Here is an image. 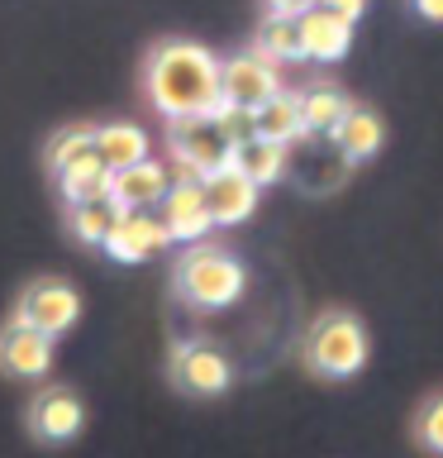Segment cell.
I'll return each instance as SVG.
<instances>
[{
    "mask_svg": "<svg viewBox=\"0 0 443 458\" xmlns=\"http://www.w3.org/2000/svg\"><path fill=\"white\" fill-rule=\"evenodd\" d=\"M234 167L248 177L257 191L272 182H281L286 172H291V148H281V143H267V139H248L234 148Z\"/></svg>",
    "mask_w": 443,
    "mask_h": 458,
    "instance_id": "obj_19",
    "label": "cell"
},
{
    "mask_svg": "<svg viewBox=\"0 0 443 458\" xmlns=\"http://www.w3.org/2000/svg\"><path fill=\"white\" fill-rule=\"evenodd\" d=\"M414 14L429 24H443V0H414Z\"/></svg>",
    "mask_w": 443,
    "mask_h": 458,
    "instance_id": "obj_28",
    "label": "cell"
},
{
    "mask_svg": "<svg viewBox=\"0 0 443 458\" xmlns=\"http://www.w3.org/2000/svg\"><path fill=\"white\" fill-rule=\"evenodd\" d=\"M200 191H205V210L214 225H243L257 210V196H263L234 163L210 172V177H200Z\"/></svg>",
    "mask_w": 443,
    "mask_h": 458,
    "instance_id": "obj_12",
    "label": "cell"
},
{
    "mask_svg": "<svg viewBox=\"0 0 443 458\" xmlns=\"http://www.w3.org/2000/svg\"><path fill=\"white\" fill-rule=\"evenodd\" d=\"M214 114V124L224 129V139L234 143H248V139H257V124H253V110H243V106H229V100H220V106L210 110Z\"/></svg>",
    "mask_w": 443,
    "mask_h": 458,
    "instance_id": "obj_24",
    "label": "cell"
},
{
    "mask_svg": "<svg viewBox=\"0 0 443 458\" xmlns=\"http://www.w3.org/2000/svg\"><path fill=\"white\" fill-rule=\"evenodd\" d=\"M167 225L157 210H124L120 225H114V234L105 239V253L114 263H148L167 249Z\"/></svg>",
    "mask_w": 443,
    "mask_h": 458,
    "instance_id": "obj_10",
    "label": "cell"
},
{
    "mask_svg": "<svg viewBox=\"0 0 443 458\" xmlns=\"http://www.w3.org/2000/svg\"><path fill=\"white\" fill-rule=\"evenodd\" d=\"M48 368H53V339L48 335H38V329L24 325V320L0 325V372H5V377L38 382V377H48Z\"/></svg>",
    "mask_w": 443,
    "mask_h": 458,
    "instance_id": "obj_9",
    "label": "cell"
},
{
    "mask_svg": "<svg viewBox=\"0 0 443 458\" xmlns=\"http://www.w3.org/2000/svg\"><path fill=\"white\" fill-rule=\"evenodd\" d=\"M296 29H300V53H305V63H343L353 48V20H343L334 10L310 5L296 20Z\"/></svg>",
    "mask_w": 443,
    "mask_h": 458,
    "instance_id": "obj_13",
    "label": "cell"
},
{
    "mask_svg": "<svg viewBox=\"0 0 443 458\" xmlns=\"http://www.w3.org/2000/svg\"><path fill=\"white\" fill-rule=\"evenodd\" d=\"M14 320H24V325H34L38 335L57 339V335H67V329L81 320V292L71 282H63V277H34L20 292Z\"/></svg>",
    "mask_w": 443,
    "mask_h": 458,
    "instance_id": "obj_5",
    "label": "cell"
},
{
    "mask_svg": "<svg viewBox=\"0 0 443 458\" xmlns=\"http://www.w3.org/2000/svg\"><path fill=\"white\" fill-rule=\"evenodd\" d=\"M120 200L114 196H96V200H81V206H67V225L71 234L81 243H91V249H105V239L114 234V225H120Z\"/></svg>",
    "mask_w": 443,
    "mask_h": 458,
    "instance_id": "obj_20",
    "label": "cell"
},
{
    "mask_svg": "<svg viewBox=\"0 0 443 458\" xmlns=\"http://www.w3.org/2000/svg\"><path fill=\"white\" fill-rule=\"evenodd\" d=\"M177 296L196 310H224L243 296V263L234 253L214 249V243H186L177 258Z\"/></svg>",
    "mask_w": 443,
    "mask_h": 458,
    "instance_id": "obj_2",
    "label": "cell"
},
{
    "mask_svg": "<svg viewBox=\"0 0 443 458\" xmlns=\"http://www.w3.org/2000/svg\"><path fill=\"white\" fill-rule=\"evenodd\" d=\"M329 143H334V153H339L348 167H353V163H367V157H377V153H381L386 124H381V114H377V110L348 106V114H343V120L334 124Z\"/></svg>",
    "mask_w": 443,
    "mask_h": 458,
    "instance_id": "obj_15",
    "label": "cell"
},
{
    "mask_svg": "<svg viewBox=\"0 0 443 458\" xmlns=\"http://www.w3.org/2000/svg\"><path fill=\"white\" fill-rule=\"evenodd\" d=\"M86 425V406L71 386H38L34 401H29V429L43 444H67L77 439Z\"/></svg>",
    "mask_w": 443,
    "mask_h": 458,
    "instance_id": "obj_8",
    "label": "cell"
},
{
    "mask_svg": "<svg viewBox=\"0 0 443 458\" xmlns=\"http://www.w3.org/2000/svg\"><path fill=\"white\" fill-rule=\"evenodd\" d=\"M367 353H372L367 329L348 310H324L305 335V363L320 377H353V372L367 368Z\"/></svg>",
    "mask_w": 443,
    "mask_h": 458,
    "instance_id": "obj_4",
    "label": "cell"
},
{
    "mask_svg": "<svg viewBox=\"0 0 443 458\" xmlns=\"http://www.w3.org/2000/svg\"><path fill=\"white\" fill-rule=\"evenodd\" d=\"M296 96H300V124H305V134H314V139L334 134V124L353 106V100L343 96L339 86H329V81H314V86H305V91H296Z\"/></svg>",
    "mask_w": 443,
    "mask_h": 458,
    "instance_id": "obj_18",
    "label": "cell"
},
{
    "mask_svg": "<svg viewBox=\"0 0 443 458\" xmlns=\"http://www.w3.org/2000/svg\"><path fill=\"white\" fill-rule=\"evenodd\" d=\"M229 163H234V143L214 124V114L167 120V177L171 182H200Z\"/></svg>",
    "mask_w": 443,
    "mask_h": 458,
    "instance_id": "obj_3",
    "label": "cell"
},
{
    "mask_svg": "<svg viewBox=\"0 0 443 458\" xmlns=\"http://www.w3.org/2000/svg\"><path fill=\"white\" fill-rule=\"evenodd\" d=\"M171 377H177L181 392H191V396H220V392H229V382H234V368H229V358L214 349V344L186 339V344H177V353H171Z\"/></svg>",
    "mask_w": 443,
    "mask_h": 458,
    "instance_id": "obj_7",
    "label": "cell"
},
{
    "mask_svg": "<svg viewBox=\"0 0 443 458\" xmlns=\"http://www.w3.org/2000/svg\"><path fill=\"white\" fill-rule=\"evenodd\" d=\"M277 91H281V67H272L267 57H257V53L220 57V100H229V106L257 110Z\"/></svg>",
    "mask_w": 443,
    "mask_h": 458,
    "instance_id": "obj_6",
    "label": "cell"
},
{
    "mask_svg": "<svg viewBox=\"0 0 443 458\" xmlns=\"http://www.w3.org/2000/svg\"><path fill=\"white\" fill-rule=\"evenodd\" d=\"M320 10H334V14H343V20H357V14L367 10V0H314Z\"/></svg>",
    "mask_w": 443,
    "mask_h": 458,
    "instance_id": "obj_27",
    "label": "cell"
},
{
    "mask_svg": "<svg viewBox=\"0 0 443 458\" xmlns=\"http://www.w3.org/2000/svg\"><path fill=\"white\" fill-rule=\"evenodd\" d=\"M253 53H257V57H267L272 67L305 63V53H300V29H296V20H277V14H267V20L257 24Z\"/></svg>",
    "mask_w": 443,
    "mask_h": 458,
    "instance_id": "obj_21",
    "label": "cell"
},
{
    "mask_svg": "<svg viewBox=\"0 0 443 458\" xmlns=\"http://www.w3.org/2000/svg\"><path fill=\"white\" fill-rule=\"evenodd\" d=\"M157 215H163L171 243H205V234L214 229L200 182H171L167 196H163V206H157Z\"/></svg>",
    "mask_w": 443,
    "mask_h": 458,
    "instance_id": "obj_11",
    "label": "cell"
},
{
    "mask_svg": "<svg viewBox=\"0 0 443 458\" xmlns=\"http://www.w3.org/2000/svg\"><path fill=\"white\" fill-rule=\"evenodd\" d=\"M414 435H420V444H424L429 454H439V458H443V392L424 401L420 420H414Z\"/></svg>",
    "mask_w": 443,
    "mask_h": 458,
    "instance_id": "obj_25",
    "label": "cell"
},
{
    "mask_svg": "<svg viewBox=\"0 0 443 458\" xmlns=\"http://www.w3.org/2000/svg\"><path fill=\"white\" fill-rule=\"evenodd\" d=\"M91 153H96V124H63L48 139V167H53V177H57V172H67L71 163H81V157H91Z\"/></svg>",
    "mask_w": 443,
    "mask_h": 458,
    "instance_id": "obj_23",
    "label": "cell"
},
{
    "mask_svg": "<svg viewBox=\"0 0 443 458\" xmlns=\"http://www.w3.org/2000/svg\"><path fill=\"white\" fill-rule=\"evenodd\" d=\"M314 5V0H267V14H277V20H300Z\"/></svg>",
    "mask_w": 443,
    "mask_h": 458,
    "instance_id": "obj_26",
    "label": "cell"
},
{
    "mask_svg": "<svg viewBox=\"0 0 443 458\" xmlns=\"http://www.w3.org/2000/svg\"><path fill=\"white\" fill-rule=\"evenodd\" d=\"M143 96L163 120L210 114L220 106V57L191 38L157 43L148 63H143Z\"/></svg>",
    "mask_w": 443,
    "mask_h": 458,
    "instance_id": "obj_1",
    "label": "cell"
},
{
    "mask_svg": "<svg viewBox=\"0 0 443 458\" xmlns=\"http://www.w3.org/2000/svg\"><path fill=\"white\" fill-rule=\"evenodd\" d=\"M96 157H100L110 172H120V167H129V163H143V157H148V129L134 124V120L96 124Z\"/></svg>",
    "mask_w": 443,
    "mask_h": 458,
    "instance_id": "obj_16",
    "label": "cell"
},
{
    "mask_svg": "<svg viewBox=\"0 0 443 458\" xmlns=\"http://www.w3.org/2000/svg\"><path fill=\"white\" fill-rule=\"evenodd\" d=\"M253 124H257V139H267V143H281V148H291V143L305 134V124H300V96L296 91H281L263 100V106L253 110Z\"/></svg>",
    "mask_w": 443,
    "mask_h": 458,
    "instance_id": "obj_17",
    "label": "cell"
},
{
    "mask_svg": "<svg viewBox=\"0 0 443 458\" xmlns=\"http://www.w3.org/2000/svg\"><path fill=\"white\" fill-rule=\"evenodd\" d=\"M110 177H114V172L91 153V157H81V163H71L67 172H57V186H63V200H67V206H81V200L110 196Z\"/></svg>",
    "mask_w": 443,
    "mask_h": 458,
    "instance_id": "obj_22",
    "label": "cell"
},
{
    "mask_svg": "<svg viewBox=\"0 0 443 458\" xmlns=\"http://www.w3.org/2000/svg\"><path fill=\"white\" fill-rule=\"evenodd\" d=\"M167 186H171L167 163H157V157L148 153L143 163H129V167L114 172V177H110V196L120 200V210H157V206H163V196H167Z\"/></svg>",
    "mask_w": 443,
    "mask_h": 458,
    "instance_id": "obj_14",
    "label": "cell"
}]
</instances>
